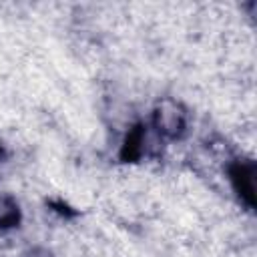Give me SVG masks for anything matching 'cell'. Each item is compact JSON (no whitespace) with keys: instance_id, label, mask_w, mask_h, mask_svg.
<instances>
[{"instance_id":"1","label":"cell","mask_w":257,"mask_h":257,"mask_svg":"<svg viewBox=\"0 0 257 257\" xmlns=\"http://www.w3.org/2000/svg\"><path fill=\"white\" fill-rule=\"evenodd\" d=\"M149 126L163 143L181 141L189 131V110L181 100L165 96L155 102Z\"/></svg>"},{"instance_id":"7","label":"cell","mask_w":257,"mask_h":257,"mask_svg":"<svg viewBox=\"0 0 257 257\" xmlns=\"http://www.w3.org/2000/svg\"><path fill=\"white\" fill-rule=\"evenodd\" d=\"M8 159V151H6V147L0 143V163H4Z\"/></svg>"},{"instance_id":"5","label":"cell","mask_w":257,"mask_h":257,"mask_svg":"<svg viewBox=\"0 0 257 257\" xmlns=\"http://www.w3.org/2000/svg\"><path fill=\"white\" fill-rule=\"evenodd\" d=\"M46 207H48L50 211H54L56 215L64 217V219H76V217L80 215L78 209H74L72 205H68V203L62 201V199H48V201H46Z\"/></svg>"},{"instance_id":"4","label":"cell","mask_w":257,"mask_h":257,"mask_svg":"<svg viewBox=\"0 0 257 257\" xmlns=\"http://www.w3.org/2000/svg\"><path fill=\"white\" fill-rule=\"evenodd\" d=\"M22 223V209L14 195L0 193V231H10L20 227Z\"/></svg>"},{"instance_id":"6","label":"cell","mask_w":257,"mask_h":257,"mask_svg":"<svg viewBox=\"0 0 257 257\" xmlns=\"http://www.w3.org/2000/svg\"><path fill=\"white\" fill-rule=\"evenodd\" d=\"M22 257H52V253L48 249H44V247H32Z\"/></svg>"},{"instance_id":"3","label":"cell","mask_w":257,"mask_h":257,"mask_svg":"<svg viewBox=\"0 0 257 257\" xmlns=\"http://www.w3.org/2000/svg\"><path fill=\"white\" fill-rule=\"evenodd\" d=\"M255 175H257V167H255V161L249 157H237L227 165V179H229L231 191L247 211H253L257 205Z\"/></svg>"},{"instance_id":"2","label":"cell","mask_w":257,"mask_h":257,"mask_svg":"<svg viewBox=\"0 0 257 257\" xmlns=\"http://www.w3.org/2000/svg\"><path fill=\"white\" fill-rule=\"evenodd\" d=\"M153 143H163V141L153 133V128L147 122H135L126 131V135L118 147V161L124 165H135L147 157L157 155V151H155L157 145H153Z\"/></svg>"}]
</instances>
